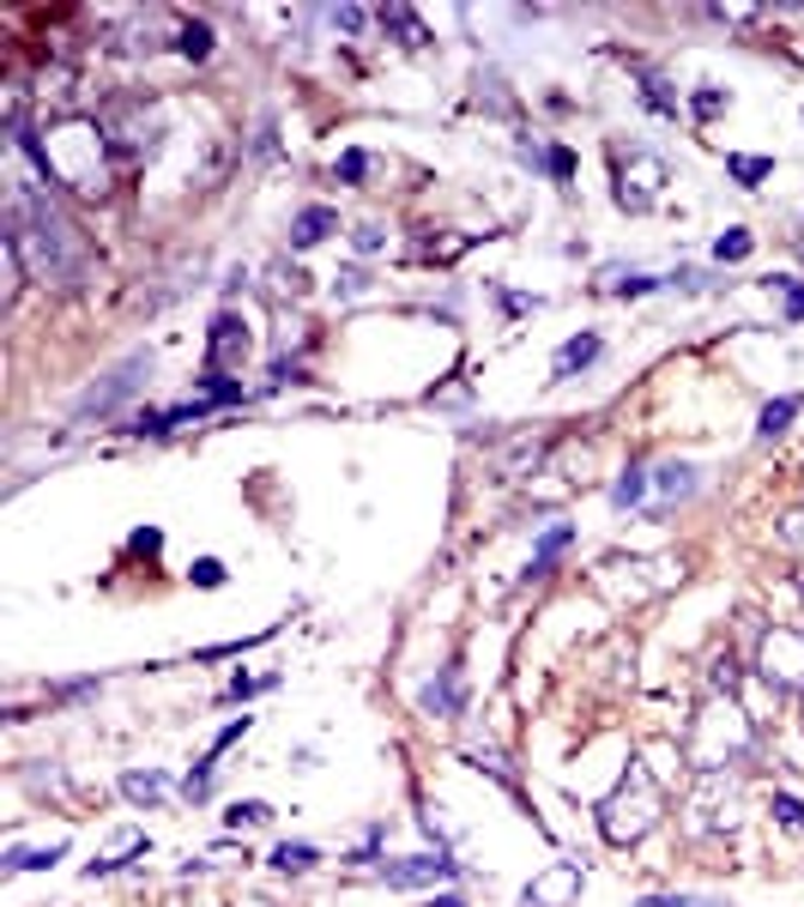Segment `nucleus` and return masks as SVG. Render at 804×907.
Returning <instances> with one entry per match:
<instances>
[{"mask_svg": "<svg viewBox=\"0 0 804 907\" xmlns=\"http://www.w3.org/2000/svg\"><path fill=\"white\" fill-rule=\"evenodd\" d=\"M273 865H279V871H309V865H315V847H303V841L291 847V841H285V847L273 853Z\"/></svg>", "mask_w": 804, "mask_h": 907, "instance_id": "nucleus-5", "label": "nucleus"}, {"mask_svg": "<svg viewBox=\"0 0 804 907\" xmlns=\"http://www.w3.org/2000/svg\"><path fill=\"white\" fill-rule=\"evenodd\" d=\"M381 877L388 883H441V877H454V865L448 859H400V865H381Z\"/></svg>", "mask_w": 804, "mask_h": 907, "instance_id": "nucleus-1", "label": "nucleus"}, {"mask_svg": "<svg viewBox=\"0 0 804 907\" xmlns=\"http://www.w3.org/2000/svg\"><path fill=\"white\" fill-rule=\"evenodd\" d=\"M732 176H738L744 188H756V181L768 176V157H732Z\"/></svg>", "mask_w": 804, "mask_h": 907, "instance_id": "nucleus-11", "label": "nucleus"}, {"mask_svg": "<svg viewBox=\"0 0 804 907\" xmlns=\"http://www.w3.org/2000/svg\"><path fill=\"white\" fill-rule=\"evenodd\" d=\"M599 357V339L587 333V339H569V345L557 351V376H569V369H581V363H593Z\"/></svg>", "mask_w": 804, "mask_h": 907, "instance_id": "nucleus-3", "label": "nucleus"}, {"mask_svg": "<svg viewBox=\"0 0 804 907\" xmlns=\"http://www.w3.org/2000/svg\"><path fill=\"white\" fill-rule=\"evenodd\" d=\"M563 544H569V532L551 527V532H545V544H539V557H532V575H545V569H551V557H557Z\"/></svg>", "mask_w": 804, "mask_h": 907, "instance_id": "nucleus-7", "label": "nucleus"}, {"mask_svg": "<svg viewBox=\"0 0 804 907\" xmlns=\"http://www.w3.org/2000/svg\"><path fill=\"white\" fill-rule=\"evenodd\" d=\"M339 169H345V176L357 181V176H364V169H369V157H364V152H351V157H345V164H339Z\"/></svg>", "mask_w": 804, "mask_h": 907, "instance_id": "nucleus-17", "label": "nucleus"}, {"mask_svg": "<svg viewBox=\"0 0 804 907\" xmlns=\"http://www.w3.org/2000/svg\"><path fill=\"white\" fill-rule=\"evenodd\" d=\"M799 393H787V400H775V405H768V412H762V424H756V436H762V441H775L780 436V429H787L792 424V417H799Z\"/></svg>", "mask_w": 804, "mask_h": 907, "instance_id": "nucleus-2", "label": "nucleus"}, {"mask_svg": "<svg viewBox=\"0 0 804 907\" xmlns=\"http://www.w3.org/2000/svg\"><path fill=\"white\" fill-rule=\"evenodd\" d=\"M780 291H787V315H792V321H799V315H804V291L792 285V279H780Z\"/></svg>", "mask_w": 804, "mask_h": 907, "instance_id": "nucleus-15", "label": "nucleus"}, {"mask_svg": "<svg viewBox=\"0 0 804 907\" xmlns=\"http://www.w3.org/2000/svg\"><path fill=\"white\" fill-rule=\"evenodd\" d=\"M194 581H200V587H224V563H218V557H200V563H194Z\"/></svg>", "mask_w": 804, "mask_h": 907, "instance_id": "nucleus-13", "label": "nucleus"}, {"mask_svg": "<svg viewBox=\"0 0 804 907\" xmlns=\"http://www.w3.org/2000/svg\"><path fill=\"white\" fill-rule=\"evenodd\" d=\"M327 231H333V212H327V207H309L297 219V243H321Z\"/></svg>", "mask_w": 804, "mask_h": 907, "instance_id": "nucleus-4", "label": "nucleus"}, {"mask_svg": "<svg viewBox=\"0 0 804 907\" xmlns=\"http://www.w3.org/2000/svg\"><path fill=\"white\" fill-rule=\"evenodd\" d=\"M636 907H732V902H713V895H648Z\"/></svg>", "mask_w": 804, "mask_h": 907, "instance_id": "nucleus-6", "label": "nucleus"}, {"mask_svg": "<svg viewBox=\"0 0 804 907\" xmlns=\"http://www.w3.org/2000/svg\"><path fill=\"white\" fill-rule=\"evenodd\" d=\"M206 49H212V31L206 25H188L182 31V55H206Z\"/></svg>", "mask_w": 804, "mask_h": 907, "instance_id": "nucleus-12", "label": "nucleus"}, {"mask_svg": "<svg viewBox=\"0 0 804 907\" xmlns=\"http://www.w3.org/2000/svg\"><path fill=\"white\" fill-rule=\"evenodd\" d=\"M696 109H701V116H713V109H720V91H713V85H701V97H696Z\"/></svg>", "mask_w": 804, "mask_h": 907, "instance_id": "nucleus-16", "label": "nucleus"}, {"mask_svg": "<svg viewBox=\"0 0 804 907\" xmlns=\"http://www.w3.org/2000/svg\"><path fill=\"white\" fill-rule=\"evenodd\" d=\"M230 823H236V829H243V823H248V829H260V823H273V811H267L260 799H248V804H236V811H230Z\"/></svg>", "mask_w": 804, "mask_h": 907, "instance_id": "nucleus-10", "label": "nucleus"}, {"mask_svg": "<svg viewBox=\"0 0 804 907\" xmlns=\"http://www.w3.org/2000/svg\"><path fill=\"white\" fill-rule=\"evenodd\" d=\"M121 787H128V799H145V804L164 799V780H157V775H128Z\"/></svg>", "mask_w": 804, "mask_h": 907, "instance_id": "nucleus-9", "label": "nucleus"}, {"mask_svg": "<svg viewBox=\"0 0 804 907\" xmlns=\"http://www.w3.org/2000/svg\"><path fill=\"white\" fill-rule=\"evenodd\" d=\"M713 255H720V260H744V255H750V231H726L720 243H713Z\"/></svg>", "mask_w": 804, "mask_h": 907, "instance_id": "nucleus-8", "label": "nucleus"}, {"mask_svg": "<svg viewBox=\"0 0 804 907\" xmlns=\"http://www.w3.org/2000/svg\"><path fill=\"white\" fill-rule=\"evenodd\" d=\"M775 811H780V823H787V829H804V804L799 799H787V792H780Z\"/></svg>", "mask_w": 804, "mask_h": 907, "instance_id": "nucleus-14", "label": "nucleus"}]
</instances>
